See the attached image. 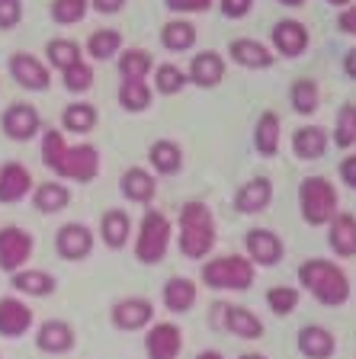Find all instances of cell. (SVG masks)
I'll return each instance as SVG.
<instances>
[{"mask_svg": "<svg viewBox=\"0 0 356 359\" xmlns=\"http://www.w3.org/2000/svg\"><path fill=\"white\" fill-rule=\"evenodd\" d=\"M298 285H302L315 302L327 308H341L343 302L350 299V276L343 273V266L331 260H321V257H312L305 260L302 266L296 269Z\"/></svg>", "mask_w": 356, "mask_h": 359, "instance_id": "1", "label": "cell"}, {"mask_svg": "<svg viewBox=\"0 0 356 359\" xmlns=\"http://www.w3.org/2000/svg\"><path fill=\"white\" fill-rule=\"evenodd\" d=\"M216 241H218V231H216L212 209L199 199L186 202L183 209H180V234H177L180 254L186 260H202V257L212 254Z\"/></svg>", "mask_w": 356, "mask_h": 359, "instance_id": "2", "label": "cell"}, {"mask_svg": "<svg viewBox=\"0 0 356 359\" xmlns=\"http://www.w3.org/2000/svg\"><path fill=\"white\" fill-rule=\"evenodd\" d=\"M253 276H257V266L241 254L216 257V260L202 263L199 269L202 285H209L216 292H247L253 285Z\"/></svg>", "mask_w": 356, "mask_h": 359, "instance_id": "3", "label": "cell"}, {"mask_svg": "<svg viewBox=\"0 0 356 359\" xmlns=\"http://www.w3.org/2000/svg\"><path fill=\"white\" fill-rule=\"evenodd\" d=\"M337 189L327 177H305L298 183V209H302L305 224L321 228V224H331V218L337 215Z\"/></svg>", "mask_w": 356, "mask_h": 359, "instance_id": "4", "label": "cell"}, {"mask_svg": "<svg viewBox=\"0 0 356 359\" xmlns=\"http://www.w3.org/2000/svg\"><path fill=\"white\" fill-rule=\"evenodd\" d=\"M173 238V224L171 218L157 209H145L138 224V238H135V260L151 266V263H161L167 257V247Z\"/></svg>", "mask_w": 356, "mask_h": 359, "instance_id": "5", "label": "cell"}, {"mask_svg": "<svg viewBox=\"0 0 356 359\" xmlns=\"http://www.w3.org/2000/svg\"><path fill=\"white\" fill-rule=\"evenodd\" d=\"M100 173V151L97 144L81 142V144H67L65 157L55 167L58 180H74V183H93Z\"/></svg>", "mask_w": 356, "mask_h": 359, "instance_id": "6", "label": "cell"}, {"mask_svg": "<svg viewBox=\"0 0 356 359\" xmlns=\"http://www.w3.org/2000/svg\"><path fill=\"white\" fill-rule=\"evenodd\" d=\"M212 324H216L218 330L235 334L237 340H260V337H263V330H267V327H263V321H260L251 308L228 305V302H218V305L212 308Z\"/></svg>", "mask_w": 356, "mask_h": 359, "instance_id": "7", "label": "cell"}, {"mask_svg": "<svg viewBox=\"0 0 356 359\" xmlns=\"http://www.w3.org/2000/svg\"><path fill=\"white\" fill-rule=\"evenodd\" d=\"M32 250H36V238L20 224H4L0 228V269L4 273H20L29 263Z\"/></svg>", "mask_w": 356, "mask_h": 359, "instance_id": "8", "label": "cell"}, {"mask_svg": "<svg viewBox=\"0 0 356 359\" xmlns=\"http://www.w3.org/2000/svg\"><path fill=\"white\" fill-rule=\"evenodd\" d=\"M112 324L119 330H148L154 324V302L145 299V295H128V299H119L110 311Z\"/></svg>", "mask_w": 356, "mask_h": 359, "instance_id": "9", "label": "cell"}, {"mask_svg": "<svg viewBox=\"0 0 356 359\" xmlns=\"http://www.w3.org/2000/svg\"><path fill=\"white\" fill-rule=\"evenodd\" d=\"M0 126H4V135L10 142H29L42 132V116L29 103H10L0 116Z\"/></svg>", "mask_w": 356, "mask_h": 359, "instance_id": "10", "label": "cell"}, {"mask_svg": "<svg viewBox=\"0 0 356 359\" xmlns=\"http://www.w3.org/2000/svg\"><path fill=\"white\" fill-rule=\"evenodd\" d=\"M183 353V330L173 321H157L145 330V356L148 359H180Z\"/></svg>", "mask_w": 356, "mask_h": 359, "instance_id": "11", "label": "cell"}, {"mask_svg": "<svg viewBox=\"0 0 356 359\" xmlns=\"http://www.w3.org/2000/svg\"><path fill=\"white\" fill-rule=\"evenodd\" d=\"M7 67H10V77H13L22 90H36V93H42V90H48V83H52V71H48V65L39 61L36 55H29V52H13L10 61H7Z\"/></svg>", "mask_w": 356, "mask_h": 359, "instance_id": "12", "label": "cell"}, {"mask_svg": "<svg viewBox=\"0 0 356 359\" xmlns=\"http://www.w3.org/2000/svg\"><path fill=\"white\" fill-rule=\"evenodd\" d=\"M55 250H58L61 260H87L93 254V231H90L84 222H67L58 228L55 234Z\"/></svg>", "mask_w": 356, "mask_h": 359, "instance_id": "13", "label": "cell"}, {"mask_svg": "<svg viewBox=\"0 0 356 359\" xmlns=\"http://www.w3.org/2000/svg\"><path fill=\"white\" fill-rule=\"evenodd\" d=\"M244 250H247V260L253 263V266H276V263L282 260V241L276 231H270V228H251V231L244 234Z\"/></svg>", "mask_w": 356, "mask_h": 359, "instance_id": "14", "label": "cell"}, {"mask_svg": "<svg viewBox=\"0 0 356 359\" xmlns=\"http://www.w3.org/2000/svg\"><path fill=\"white\" fill-rule=\"evenodd\" d=\"M308 29H305L302 20H279L270 32V45H273L276 58H298V55L308 48Z\"/></svg>", "mask_w": 356, "mask_h": 359, "instance_id": "15", "label": "cell"}, {"mask_svg": "<svg viewBox=\"0 0 356 359\" xmlns=\"http://www.w3.org/2000/svg\"><path fill=\"white\" fill-rule=\"evenodd\" d=\"M228 58L235 65L247 67V71H267L276 65V55L270 45H263L260 39H231L228 42Z\"/></svg>", "mask_w": 356, "mask_h": 359, "instance_id": "16", "label": "cell"}, {"mask_svg": "<svg viewBox=\"0 0 356 359\" xmlns=\"http://www.w3.org/2000/svg\"><path fill=\"white\" fill-rule=\"evenodd\" d=\"M74 327L67 321H61V318H48V321L39 324L36 330V346L42 353H48V356H65V353L74 350Z\"/></svg>", "mask_w": 356, "mask_h": 359, "instance_id": "17", "label": "cell"}, {"mask_svg": "<svg viewBox=\"0 0 356 359\" xmlns=\"http://www.w3.org/2000/svg\"><path fill=\"white\" fill-rule=\"evenodd\" d=\"M32 321H36V314L20 295H7V299H0V337H7V340H16V337L29 334Z\"/></svg>", "mask_w": 356, "mask_h": 359, "instance_id": "18", "label": "cell"}, {"mask_svg": "<svg viewBox=\"0 0 356 359\" xmlns=\"http://www.w3.org/2000/svg\"><path fill=\"white\" fill-rule=\"evenodd\" d=\"M36 180H32L29 167H22L20 161H10V164L0 167V202L4 205H13V202H22L32 193Z\"/></svg>", "mask_w": 356, "mask_h": 359, "instance_id": "19", "label": "cell"}, {"mask_svg": "<svg viewBox=\"0 0 356 359\" xmlns=\"http://www.w3.org/2000/svg\"><path fill=\"white\" fill-rule=\"evenodd\" d=\"M270 202H273V180L270 177H253L237 189L235 209L241 212V215H257V212L270 209Z\"/></svg>", "mask_w": 356, "mask_h": 359, "instance_id": "20", "label": "cell"}, {"mask_svg": "<svg viewBox=\"0 0 356 359\" xmlns=\"http://www.w3.org/2000/svg\"><path fill=\"white\" fill-rule=\"evenodd\" d=\"M186 77H190V83H196V87H202V90L218 87V83L225 81V58L218 52H212V48H206V52L193 55Z\"/></svg>", "mask_w": 356, "mask_h": 359, "instance_id": "21", "label": "cell"}, {"mask_svg": "<svg viewBox=\"0 0 356 359\" xmlns=\"http://www.w3.org/2000/svg\"><path fill=\"white\" fill-rule=\"evenodd\" d=\"M161 302H164V308H167L171 314L193 311L196 302H199V285H196L193 279H186V276H171L167 283H164Z\"/></svg>", "mask_w": 356, "mask_h": 359, "instance_id": "22", "label": "cell"}, {"mask_svg": "<svg viewBox=\"0 0 356 359\" xmlns=\"http://www.w3.org/2000/svg\"><path fill=\"white\" fill-rule=\"evenodd\" d=\"M296 344H298V353H302L305 359H331L337 350L334 334H331L324 324H305V327L298 330Z\"/></svg>", "mask_w": 356, "mask_h": 359, "instance_id": "23", "label": "cell"}, {"mask_svg": "<svg viewBox=\"0 0 356 359\" xmlns=\"http://www.w3.org/2000/svg\"><path fill=\"white\" fill-rule=\"evenodd\" d=\"M119 189L128 202H138V205H148L157 196V177L145 167H128L122 177H119Z\"/></svg>", "mask_w": 356, "mask_h": 359, "instance_id": "24", "label": "cell"}, {"mask_svg": "<svg viewBox=\"0 0 356 359\" xmlns=\"http://www.w3.org/2000/svg\"><path fill=\"white\" fill-rule=\"evenodd\" d=\"M327 244L337 257H356V215L350 212H337L327 224Z\"/></svg>", "mask_w": 356, "mask_h": 359, "instance_id": "25", "label": "cell"}, {"mask_svg": "<svg viewBox=\"0 0 356 359\" xmlns=\"http://www.w3.org/2000/svg\"><path fill=\"white\" fill-rule=\"evenodd\" d=\"M132 238V218L126 209H106L100 215V241H103L110 250H122Z\"/></svg>", "mask_w": 356, "mask_h": 359, "instance_id": "26", "label": "cell"}, {"mask_svg": "<svg viewBox=\"0 0 356 359\" xmlns=\"http://www.w3.org/2000/svg\"><path fill=\"white\" fill-rule=\"evenodd\" d=\"M10 285H13L20 295H29V299H45V295H52L58 289V279L52 273H45V269H32V266H22L20 273L10 276Z\"/></svg>", "mask_w": 356, "mask_h": 359, "instance_id": "27", "label": "cell"}, {"mask_svg": "<svg viewBox=\"0 0 356 359\" xmlns=\"http://www.w3.org/2000/svg\"><path fill=\"white\" fill-rule=\"evenodd\" d=\"M327 144H331V138L321 126H302L292 132V154L298 161H321Z\"/></svg>", "mask_w": 356, "mask_h": 359, "instance_id": "28", "label": "cell"}, {"mask_svg": "<svg viewBox=\"0 0 356 359\" xmlns=\"http://www.w3.org/2000/svg\"><path fill=\"white\" fill-rule=\"evenodd\" d=\"M148 164L157 177H173L183 170V148L171 138H157L148 148Z\"/></svg>", "mask_w": 356, "mask_h": 359, "instance_id": "29", "label": "cell"}, {"mask_svg": "<svg viewBox=\"0 0 356 359\" xmlns=\"http://www.w3.org/2000/svg\"><path fill=\"white\" fill-rule=\"evenodd\" d=\"M32 205L42 215H58V212H65L71 205V189L65 183H58V180L39 183V187H32Z\"/></svg>", "mask_w": 356, "mask_h": 359, "instance_id": "30", "label": "cell"}, {"mask_svg": "<svg viewBox=\"0 0 356 359\" xmlns=\"http://www.w3.org/2000/svg\"><path fill=\"white\" fill-rule=\"evenodd\" d=\"M282 142V122L273 109H267L253 126V148L260 151V157H276Z\"/></svg>", "mask_w": 356, "mask_h": 359, "instance_id": "31", "label": "cell"}, {"mask_svg": "<svg viewBox=\"0 0 356 359\" xmlns=\"http://www.w3.org/2000/svg\"><path fill=\"white\" fill-rule=\"evenodd\" d=\"M196 39H199V32H196V26L190 20H183V16H177V20H167L161 29V45L167 48V52H190L196 45Z\"/></svg>", "mask_w": 356, "mask_h": 359, "instance_id": "32", "label": "cell"}, {"mask_svg": "<svg viewBox=\"0 0 356 359\" xmlns=\"http://www.w3.org/2000/svg\"><path fill=\"white\" fill-rule=\"evenodd\" d=\"M116 65H119L122 81H145L154 71V58H151L148 48H122Z\"/></svg>", "mask_w": 356, "mask_h": 359, "instance_id": "33", "label": "cell"}, {"mask_svg": "<svg viewBox=\"0 0 356 359\" xmlns=\"http://www.w3.org/2000/svg\"><path fill=\"white\" fill-rule=\"evenodd\" d=\"M81 45L74 42V39H48L45 42V65H48V71H67V67L81 65Z\"/></svg>", "mask_w": 356, "mask_h": 359, "instance_id": "34", "label": "cell"}, {"mask_svg": "<svg viewBox=\"0 0 356 359\" xmlns=\"http://www.w3.org/2000/svg\"><path fill=\"white\" fill-rule=\"evenodd\" d=\"M97 106L93 103H67L65 112H61V126L65 132H74V135H87L97 128Z\"/></svg>", "mask_w": 356, "mask_h": 359, "instance_id": "35", "label": "cell"}, {"mask_svg": "<svg viewBox=\"0 0 356 359\" xmlns=\"http://www.w3.org/2000/svg\"><path fill=\"white\" fill-rule=\"evenodd\" d=\"M122 52V32L119 29H93L87 39V55L93 61H110L119 58Z\"/></svg>", "mask_w": 356, "mask_h": 359, "instance_id": "36", "label": "cell"}, {"mask_svg": "<svg viewBox=\"0 0 356 359\" xmlns=\"http://www.w3.org/2000/svg\"><path fill=\"white\" fill-rule=\"evenodd\" d=\"M151 97H154V90H151L148 81H122L119 83V106L126 112H145L151 106Z\"/></svg>", "mask_w": 356, "mask_h": 359, "instance_id": "37", "label": "cell"}, {"mask_svg": "<svg viewBox=\"0 0 356 359\" xmlns=\"http://www.w3.org/2000/svg\"><path fill=\"white\" fill-rule=\"evenodd\" d=\"M151 77H154L151 90H157L161 97H177L180 90H183L186 83H190L186 71H183V67H177V65H154Z\"/></svg>", "mask_w": 356, "mask_h": 359, "instance_id": "38", "label": "cell"}, {"mask_svg": "<svg viewBox=\"0 0 356 359\" xmlns=\"http://www.w3.org/2000/svg\"><path fill=\"white\" fill-rule=\"evenodd\" d=\"M289 103H292V109H296L298 116H312V112H318V103H321L318 83L308 81V77H298V81H292Z\"/></svg>", "mask_w": 356, "mask_h": 359, "instance_id": "39", "label": "cell"}, {"mask_svg": "<svg viewBox=\"0 0 356 359\" xmlns=\"http://www.w3.org/2000/svg\"><path fill=\"white\" fill-rule=\"evenodd\" d=\"M298 302H302V292H298L296 285H273V289L267 292V308L273 314H279V318H289L298 308Z\"/></svg>", "mask_w": 356, "mask_h": 359, "instance_id": "40", "label": "cell"}, {"mask_svg": "<svg viewBox=\"0 0 356 359\" xmlns=\"http://www.w3.org/2000/svg\"><path fill=\"white\" fill-rule=\"evenodd\" d=\"M334 144H337V148H343V151L356 144V103H343L341 109H337Z\"/></svg>", "mask_w": 356, "mask_h": 359, "instance_id": "41", "label": "cell"}, {"mask_svg": "<svg viewBox=\"0 0 356 359\" xmlns=\"http://www.w3.org/2000/svg\"><path fill=\"white\" fill-rule=\"evenodd\" d=\"M90 13V0H52V20L58 26H74Z\"/></svg>", "mask_w": 356, "mask_h": 359, "instance_id": "42", "label": "cell"}, {"mask_svg": "<svg viewBox=\"0 0 356 359\" xmlns=\"http://www.w3.org/2000/svg\"><path fill=\"white\" fill-rule=\"evenodd\" d=\"M65 132H58V128H45L42 132V164L48 167V170L55 173V167H58V161L65 157Z\"/></svg>", "mask_w": 356, "mask_h": 359, "instance_id": "43", "label": "cell"}, {"mask_svg": "<svg viewBox=\"0 0 356 359\" xmlns=\"http://www.w3.org/2000/svg\"><path fill=\"white\" fill-rule=\"evenodd\" d=\"M61 83H65L67 93H87V90L93 87V67H90L87 61L67 67V71H61Z\"/></svg>", "mask_w": 356, "mask_h": 359, "instance_id": "44", "label": "cell"}, {"mask_svg": "<svg viewBox=\"0 0 356 359\" xmlns=\"http://www.w3.org/2000/svg\"><path fill=\"white\" fill-rule=\"evenodd\" d=\"M22 20V0H0V32L16 29Z\"/></svg>", "mask_w": 356, "mask_h": 359, "instance_id": "45", "label": "cell"}, {"mask_svg": "<svg viewBox=\"0 0 356 359\" xmlns=\"http://www.w3.org/2000/svg\"><path fill=\"white\" fill-rule=\"evenodd\" d=\"M216 0H164V7L171 10L177 16H186V13H206Z\"/></svg>", "mask_w": 356, "mask_h": 359, "instance_id": "46", "label": "cell"}, {"mask_svg": "<svg viewBox=\"0 0 356 359\" xmlns=\"http://www.w3.org/2000/svg\"><path fill=\"white\" fill-rule=\"evenodd\" d=\"M218 7H222V13L228 20H244L253 10V0H218Z\"/></svg>", "mask_w": 356, "mask_h": 359, "instance_id": "47", "label": "cell"}, {"mask_svg": "<svg viewBox=\"0 0 356 359\" xmlns=\"http://www.w3.org/2000/svg\"><path fill=\"white\" fill-rule=\"evenodd\" d=\"M337 26H341V32H347V36H356V4H350V7L341 10Z\"/></svg>", "mask_w": 356, "mask_h": 359, "instance_id": "48", "label": "cell"}, {"mask_svg": "<svg viewBox=\"0 0 356 359\" xmlns=\"http://www.w3.org/2000/svg\"><path fill=\"white\" fill-rule=\"evenodd\" d=\"M341 180L350 189H356V154H350L341 161Z\"/></svg>", "mask_w": 356, "mask_h": 359, "instance_id": "49", "label": "cell"}, {"mask_svg": "<svg viewBox=\"0 0 356 359\" xmlns=\"http://www.w3.org/2000/svg\"><path fill=\"white\" fill-rule=\"evenodd\" d=\"M122 7H126V0H90V10H97V13H106V16L119 13Z\"/></svg>", "mask_w": 356, "mask_h": 359, "instance_id": "50", "label": "cell"}, {"mask_svg": "<svg viewBox=\"0 0 356 359\" xmlns=\"http://www.w3.org/2000/svg\"><path fill=\"white\" fill-rule=\"evenodd\" d=\"M343 74H347L350 81H356V48H350V52L343 55Z\"/></svg>", "mask_w": 356, "mask_h": 359, "instance_id": "51", "label": "cell"}, {"mask_svg": "<svg viewBox=\"0 0 356 359\" xmlns=\"http://www.w3.org/2000/svg\"><path fill=\"white\" fill-rule=\"evenodd\" d=\"M196 359H225V356H222V353H218V350H202Z\"/></svg>", "mask_w": 356, "mask_h": 359, "instance_id": "52", "label": "cell"}, {"mask_svg": "<svg viewBox=\"0 0 356 359\" xmlns=\"http://www.w3.org/2000/svg\"><path fill=\"white\" fill-rule=\"evenodd\" d=\"M279 4H282V7H302L305 0H279Z\"/></svg>", "mask_w": 356, "mask_h": 359, "instance_id": "53", "label": "cell"}, {"mask_svg": "<svg viewBox=\"0 0 356 359\" xmlns=\"http://www.w3.org/2000/svg\"><path fill=\"white\" fill-rule=\"evenodd\" d=\"M237 359H267L263 353H244V356H237Z\"/></svg>", "mask_w": 356, "mask_h": 359, "instance_id": "54", "label": "cell"}, {"mask_svg": "<svg viewBox=\"0 0 356 359\" xmlns=\"http://www.w3.org/2000/svg\"><path fill=\"white\" fill-rule=\"evenodd\" d=\"M327 4H334V7H350L353 0H327Z\"/></svg>", "mask_w": 356, "mask_h": 359, "instance_id": "55", "label": "cell"}]
</instances>
